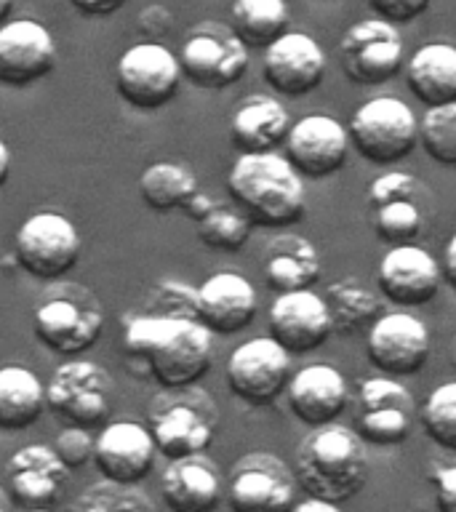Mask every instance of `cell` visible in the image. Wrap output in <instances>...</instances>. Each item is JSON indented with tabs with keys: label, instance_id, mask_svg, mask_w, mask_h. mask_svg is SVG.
I'll return each mask as SVG.
<instances>
[{
	"label": "cell",
	"instance_id": "cell-1",
	"mask_svg": "<svg viewBox=\"0 0 456 512\" xmlns=\"http://www.w3.org/2000/svg\"><path fill=\"white\" fill-rule=\"evenodd\" d=\"M123 342L128 355L147 363L163 390L198 384L214 358V334L184 312L136 315L128 320Z\"/></svg>",
	"mask_w": 456,
	"mask_h": 512
},
{
	"label": "cell",
	"instance_id": "cell-2",
	"mask_svg": "<svg viewBox=\"0 0 456 512\" xmlns=\"http://www.w3.org/2000/svg\"><path fill=\"white\" fill-rule=\"evenodd\" d=\"M296 483L315 499L342 504L368 480V448L352 427L323 424L296 448Z\"/></svg>",
	"mask_w": 456,
	"mask_h": 512
},
{
	"label": "cell",
	"instance_id": "cell-3",
	"mask_svg": "<svg viewBox=\"0 0 456 512\" xmlns=\"http://www.w3.org/2000/svg\"><path fill=\"white\" fill-rule=\"evenodd\" d=\"M235 206L259 227H288L304 214V182L278 152L240 155L227 174Z\"/></svg>",
	"mask_w": 456,
	"mask_h": 512
},
{
	"label": "cell",
	"instance_id": "cell-4",
	"mask_svg": "<svg viewBox=\"0 0 456 512\" xmlns=\"http://www.w3.org/2000/svg\"><path fill=\"white\" fill-rule=\"evenodd\" d=\"M219 411L214 398L195 384L163 390L152 398L150 435L171 462L203 454L216 435Z\"/></svg>",
	"mask_w": 456,
	"mask_h": 512
},
{
	"label": "cell",
	"instance_id": "cell-5",
	"mask_svg": "<svg viewBox=\"0 0 456 512\" xmlns=\"http://www.w3.org/2000/svg\"><path fill=\"white\" fill-rule=\"evenodd\" d=\"M32 328L40 342L56 355H80L91 350L102 336V302L91 288L56 280L32 315Z\"/></svg>",
	"mask_w": 456,
	"mask_h": 512
},
{
	"label": "cell",
	"instance_id": "cell-6",
	"mask_svg": "<svg viewBox=\"0 0 456 512\" xmlns=\"http://www.w3.org/2000/svg\"><path fill=\"white\" fill-rule=\"evenodd\" d=\"M347 134L360 158L376 166H392L411 155L419 142V123L406 102L395 96H376L355 110Z\"/></svg>",
	"mask_w": 456,
	"mask_h": 512
},
{
	"label": "cell",
	"instance_id": "cell-7",
	"mask_svg": "<svg viewBox=\"0 0 456 512\" xmlns=\"http://www.w3.org/2000/svg\"><path fill=\"white\" fill-rule=\"evenodd\" d=\"M112 376L99 363L70 360L56 368L46 384V408L70 427H102L112 414Z\"/></svg>",
	"mask_w": 456,
	"mask_h": 512
},
{
	"label": "cell",
	"instance_id": "cell-8",
	"mask_svg": "<svg viewBox=\"0 0 456 512\" xmlns=\"http://www.w3.org/2000/svg\"><path fill=\"white\" fill-rule=\"evenodd\" d=\"M14 256L27 275L43 283H56L78 264L80 235L67 216L40 211L16 230Z\"/></svg>",
	"mask_w": 456,
	"mask_h": 512
},
{
	"label": "cell",
	"instance_id": "cell-9",
	"mask_svg": "<svg viewBox=\"0 0 456 512\" xmlns=\"http://www.w3.org/2000/svg\"><path fill=\"white\" fill-rule=\"evenodd\" d=\"M115 83L123 102L134 110L152 112L174 99L182 83V67L166 46L147 40L123 51L115 67Z\"/></svg>",
	"mask_w": 456,
	"mask_h": 512
},
{
	"label": "cell",
	"instance_id": "cell-10",
	"mask_svg": "<svg viewBox=\"0 0 456 512\" xmlns=\"http://www.w3.org/2000/svg\"><path fill=\"white\" fill-rule=\"evenodd\" d=\"M368 214L374 235L392 246L414 243L424 232L427 211L422 206V184L406 171H390L368 184Z\"/></svg>",
	"mask_w": 456,
	"mask_h": 512
},
{
	"label": "cell",
	"instance_id": "cell-11",
	"mask_svg": "<svg viewBox=\"0 0 456 512\" xmlns=\"http://www.w3.org/2000/svg\"><path fill=\"white\" fill-rule=\"evenodd\" d=\"M339 59L344 78L355 86H382L403 67V38L395 24L363 19L342 35Z\"/></svg>",
	"mask_w": 456,
	"mask_h": 512
},
{
	"label": "cell",
	"instance_id": "cell-12",
	"mask_svg": "<svg viewBox=\"0 0 456 512\" xmlns=\"http://www.w3.org/2000/svg\"><path fill=\"white\" fill-rule=\"evenodd\" d=\"M227 502L232 512H291L296 504V475L283 459L264 451L232 464Z\"/></svg>",
	"mask_w": 456,
	"mask_h": 512
},
{
	"label": "cell",
	"instance_id": "cell-13",
	"mask_svg": "<svg viewBox=\"0 0 456 512\" xmlns=\"http://www.w3.org/2000/svg\"><path fill=\"white\" fill-rule=\"evenodd\" d=\"M182 78L203 91H222L235 86L248 72V48L232 30L222 27H198L184 38L179 56Z\"/></svg>",
	"mask_w": 456,
	"mask_h": 512
},
{
	"label": "cell",
	"instance_id": "cell-14",
	"mask_svg": "<svg viewBox=\"0 0 456 512\" xmlns=\"http://www.w3.org/2000/svg\"><path fill=\"white\" fill-rule=\"evenodd\" d=\"M288 368L291 355L272 336H256L232 350L227 360V384L243 403L264 406L286 390Z\"/></svg>",
	"mask_w": 456,
	"mask_h": 512
},
{
	"label": "cell",
	"instance_id": "cell-15",
	"mask_svg": "<svg viewBox=\"0 0 456 512\" xmlns=\"http://www.w3.org/2000/svg\"><path fill=\"white\" fill-rule=\"evenodd\" d=\"M358 406L355 432L366 446H398L411 435L416 403L411 392L390 376H371L360 382Z\"/></svg>",
	"mask_w": 456,
	"mask_h": 512
},
{
	"label": "cell",
	"instance_id": "cell-16",
	"mask_svg": "<svg viewBox=\"0 0 456 512\" xmlns=\"http://www.w3.org/2000/svg\"><path fill=\"white\" fill-rule=\"evenodd\" d=\"M366 352L382 374L411 376L430 358V331L411 312H387L368 331Z\"/></svg>",
	"mask_w": 456,
	"mask_h": 512
},
{
	"label": "cell",
	"instance_id": "cell-17",
	"mask_svg": "<svg viewBox=\"0 0 456 512\" xmlns=\"http://www.w3.org/2000/svg\"><path fill=\"white\" fill-rule=\"evenodd\" d=\"M350 152V134L328 115H307L286 136V160L299 176L326 179L344 166Z\"/></svg>",
	"mask_w": 456,
	"mask_h": 512
},
{
	"label": "cell",
	"instance_id": "cell-18",
	"mask_svg": "<svg viewBox=\"0 0 456 512\" xmlns=\"http://www.w3.org/2000/svg\"><path fill=\"white\" fill-rule=\"evenodd\" d=\"M56 64L51 32L35 19H14L0 27V86L27 88Z\"/></svg>",
	"mask_w": 456,
	"mask_h": 512
},
{
	"label": "cell",
	"instance_id": "cell-19",
	"mask_svg": "<svg viewBox=\"0 0 456 512\" xmlns=\"http://www.w3.org/2000/svg\"><path fill=\"white\" fill-rule=\"evenodd\" d=\"M376 280L390 302L400 307H422L438 296L443 270L427 248L406 243V246H392L382 256Z\"/></svg>",
	"mask_w": 456,
	"mask_h": 512
},
{
	"label": "cell",
	"instance_id": "cell-20",
	"mask_svg": "<svg viewBox=\"0 0 456 512\" xmlns=\"http://www.w3.org/2000/svg\"><path fill=\"white\" fill-rule=\"evenodd\" d=\"M155 440L139 422L107 424L94 443V464L104 480L120 486H136L152 472L155 464Z\"/></svg>",
	"mask_w": 456,
	"mask_h": 512
},
{
	"label": "cell",
	"instance_id": "cell-21",
	"mask_svg": "<svg viewBox=\"0 0 456 512\" xmlns=\"http://www.w3.org/2000/svg\"><path fill=\"white\" fill-rule=\"evenodd\" d=\"M264 80L283 96H304L315 91L326 75V54L318 40L304 32H286L264 48Z\"/></svg>",
	"mask_w": 456,
	"mask_h": 512
},
{
	"label": "cell",
	"instance_id": "cell-22",
	"mask_svg": "<svg viewBox=\"0 0 456 512\" xmlns=\"http://www.w3.org/2000/svg\"><path fill=\"white\" fill-rule=\"evenodd\" d=\"M270 336L291 355L318 350L334 334L326 299L315 291H291L278 294L270 307Z\"/></svg>",
	"mask_w": 456,
	"mask_h": 512
},
{
	"label": "cell",
	"instance_id": "cell-23",
	"mask_svg": "<svg viewBox=\"0 0 456 512\" xmlns=\"http://www.w3.org/2000/svg\"><path fill=\"white\" fill-rule=\"evenodd\" d=\"M256 291L238 272H216L195 291V318L211 334H235L256 318Z\"/></svg>",
	"mask_w": 456,
	"mask_h": 512
},
{
	"label": "cell",
	"instance_id": "cell-24",
	"mask_svg": "<svg viewBox=\"0 0 456 512\" xmlns=\"http://www.w3.org/2000/svg\"><path fill=\"white\" fill-rule=\"evenodd\" d=\"M8 488L16 502L30 510H46L62 494L64 483L70 480V470L56 456L54 446L30 443L19 448L6 467Z\"/></svg>",
	"mask_w": 456,
	"mask_h": 512
},
{
	"label": "cell",
	"instance_id": "cell-25",
	"mask_svg": "<svg viewBox=\"0 0 456 512\" xmlns=\"http://www.w3.org/2000/svg\"><path fill=\"white\" fill-rule=\"evenodd\" d=\"M286 390L291 414L312 430L336 422V416L342 414L350 400V387L342 371L326 363L302 368L288 379Z\"/></svg>",
	"mask_w": 456,
	"mask_h": 512
},
{
	"label": "cell",
	"instance_id": "cell-26",
	"mask_svg": "<svg viewBox=\"0 0 456 512\" xmlns=\"http://www.w3.org/2000/svg\"><path fill=\"white\" fill-rule=\"evenodd\" d=\"M160 494L171 512H211L222 502V478L203 454L187 456L163 472Z\"/></svg>",
	"mask_w": 456,
	"mask_h": 512
},
{
	"label": "cell",
	"instance_id": "cell-27",
	"mask_svg": "<svg viewBox=\"0 0 456 512\" xmlns=\"http://www.w3.org/2000/svg\"><path fill=\"white\" fill-rule=\"evenodd\" d=\"M291 131V115L272 96H248L238 104L232 115L230 134L240 155H262L272 152L280 142H286Z\"/></svg>",
	"mask_w": 456,
	"mask_h": 512
},
{
	"label": "cell",
	"instance_id": "cell-28",
	"mask_svg": "<svg viewBox=\"0 0 456 512\" xmlns=\"http://www.w3.org/2000/svg\"><path fill=\"white\" fill-rule=\"evenodd\" d=\"M320 278V254L302 235H278L264 248V280L272 291H307Z\"/></svg>",
	"mask_w": 456,
	"mask_h": 512
},
{
	"label": "cell",
	"instance_id": "cell-29",
	"mask_svg": "<svg viewBox=\"0 0 456 512\" xmlns=\"http://www.w3.org/2000/svg\"><path fill=\"white\" fill-rule=\"evenodd\" d=\"M406 83L424 107L456 102V46L427 43L406 64Z\"/></svg>",
	"mask_w": 456,
	"mask_h": 512
},
{
	"label": "cell",
	"instance_id": "cell-30",
	"mask_svg": "<svg viewBox=\"0 0 456 512\" xmlns=\"http://www.w3.org/2000/svg\"><path fill=\"white\" fill-rule=\"evenodd\" d=\"M46 408V387L30 368L0 366V430L22 432Z\"/></svg>",
	"mask_w": 456,
	"mask_h": 512
},
{
	"label": "cell",
	"instance_id": "cell-31",
	"mask_svg": "<svg viewBox=\"0 0 456 512\" xmlns=\"http://www.w3.org/2000/svg\"><path fill=\"white\" fill-rule=\"evenodd\" d=\"M198 192V176L182 163H171V160L152 163L139 176V195L158 214H168V211H176V208L187 211V206Z\"/></svg>",
	"mask_w": 456,
	"mask_h": 512
},
{
	"label": "cell",
	"instance_id": "cell-32",
	"mask_svg": "<svg viewBox=\"0 0 456 512\" xmlns=\"http://www.w3.org/2000/svg\"><path fill=\"white\" fill-rule=\"evenodd\" d=\"M286 0H235L230 11L232 35L246 48H270L286 35Z\"/></svg>",
	"mask_w": 456,
	"mask_h": 512
},
{
	"label": "cell",
	"instance_id": "cell-33",
	"mask_svg": "<svg viewBox=\"0 0 456 512\" xmlns=\"http://www.w3.org/2000/svg\"><path fill=\"white\" fill-rule=\"evenodd\" d=\"M323 299H326L334 334H355L366 323H374V318L382 310L374 291L355 275H344V278L334 280Z\"/></svg>",
	"mask_w": 456,
	"mask_h": 512
},
{
	"label": "cell",
	"instance_id": "cell-34",
	"mask_svg": "<svg viewBox=\"0 0 456 512\" xmlns=\"http://www.w3.org/2000/svg\"><path fill=\"white\" fill-rule=\"evenodd\" d=\"M195 224H198V238L208 248H216V251H238V248H243L248 235H251V227H254L238 206L232 208L224 206V203H214L211 211L200 216Z\"/></svg>",
	"mask_w": 456,
	"mask_h": 512
},
{
	"label": "cell",
	"instance_id": "cell-35",
	"mask_svg": "<svg viewBox=\"0 0 456 512\" xmlns=\"http://www.w3.org/2000/svg\"><path fill=\"white\" fill-rule=\"evenodd\" d=\"M70 512H158L155 504L136 491L134 486H120V483H94L72 502Z\"/></svg>",
	"mask_w": 456,
	"mask_h": 512
},
{
	"label": "cell",
	"instance_id": "cell-36",
	"mask_svg": "<svg viewBox=\"0 0 456 512\" xmlns=\"http://www.w3.org/2000/svg\"><path fill=\"white\" fill-rule=\"evenodd\" d=\"M419 144L440 166H456V102L424 112Z\"/></svg>",
	"mask_w": 456,
	"mask_h": 512
},
{
	"label": "cell",
	"instance_id": "cell-37",
	"mask_svg": "<svg viewBox=\"0 0 456 512\" xmlns=\"http://www.w3.org/2000/svg\"><path fill=\"white\" fill-rule=\"evenodd\" d=\"M422 427L432 443L456 451V382L440 384L422 406Z\"/></svg>",
	"mask_w": 456,
	"mask_h": 512
},
{
	"label": "cell",
	"instance_id": "cell-38",
	"mask_svg": "<svg viewBox=\"0 0 456 512\" xmlns=\"http://www.w3.org/2000/svg\"><path fill=\"white\" fill-rule=\"evenodd\" d=\"M94 443L91 438V430H83V427H64L59 435H56L54 451L56 456L62 459L67 470H80L86 467L88 462H94Z\"/></svg>",
	"mask_w": 456,
	"mask_h": 512
},
{
	"label": "cell",
	"instance_id": "cell-39",
	"mask_svg": "<svg viewBox=\"0 0 456 512\" xmlns=\"http://www.w3.org/2000/svg\"><path fill=\"white\" fill-rule=\"evenodd\" d=\"M368 6L374 8L376 19L390 24H411L416 16H422L430 6V0H368Z\"/></svg>",
	"mask_w": 456,
	"mask_h": 512
},
{
	"label": "cell",
	"instance_id": "cell-40",
	"mask_svg": "<svg viewBox=\"0 0 456 512\" xmlns=\"http://www.w3.org/2000/svg\"><path fill=\"white\" fill-rule=\"evenodd\" d=\"M435 504L438 512H456V464L435 475Z\"/></svg>",
	"mask_w": 456,
	"mask_h": 512
},
{
	"label": "cell",
	"instance_id": "cell-41",
	"mask_svg": "<svg viewBox=\"0 0 456 512\" xmlns=\"http://www.w3.org/2000/svg\"><path fill=\"white\" fill-rule=\"evenodd\" d=\"M70 3L86 16H110L126 6V0H70Z\"/></svg>",
	"mask_w": 456,
	"mask_h": 512
},
{
	"label": "cell",
	"instance_id": "cell-42",
	"mask_svg": "<svg viewBox=\"0 0 456 512\" xmlns=\"http://www.w3.org/2000/svg\"><path fill=\"white\" fill-rule=\"evenodd\" d=\"M440 270H443V280H448V286L456 291V232L454 238L448 240L446 254H443V267Z\"/></svg>",
	"mask_w": 456,
	"mask_h": 512
},
{
	"label": "cell",
	"instance_id": "cell-43",
	"mask_svg": "<svg viewBox=\"0 0 456 512\" xmlns=\"http://www.w3.org/2000/svg\"><path fill=\"white\" fill-rule=\"evenodd\" d=\"M291 512H342V510H339V504L310 496V499H304V502L294 504V510Z\"/></svg>",
	"mask_w": 456,
	"mask_h": 512
},
{
	"label": "cell",
	"instance_id": "cell-44",
	"mask_svg": "<svg viewBox=\"0 0 456 512\" xmlns=\"http://www.w3.org/2000/svg\"><path fill=\"white\" fill-rule=\"evenodd\" d=\"M8 174H11V152H8V144L0 139V187L8 182Z\"/></svg>",
	"mask_w": 456,
	"mask_h": 512
},
{
	"label": "cell",
	"instance_id": "cell-45",
	"mask_svg": "<svg viewBox=\"0 0 456 512\" xmlns=\"http://www.w3.org/2000/svg\"><path fill=\"white\" fill-rule=\"evenodd\" d=\"M11 8H14V0H0V27L8 22V14H11Z\"/></svg>",
	"mask_w": 456,
	"mask_h": 512
},
{
	"label": "cell",
	"instance_id": "cell-46",
	"mask_svg": "<svg viewBox=\"0 0 456 512\" xmlns=\"http://www.w3.org/2000/svg\"><path fill=\"white\" fill-rule=\"evenodd\" d=\"M451 363H454V368H456V334H454V339H451Z\"/></svg>",
	"mask_w": 456,
	"mask_h": 512
},
{
	"label": "cell",
	"instance_id": "cell-47",
	"mask_svg": "<svg viewBox=\"0 0 456 512\" xmlns=\"http://www.w3.org/2000/svg\"><path fill=\"white\" fill-rule=\"evenodd\" d=\"M0 512H8V507H6V502H3V494H0Z\"/></svg>",
	"mask_w": 456,
	"mask_h": 512
},
{
	"label": "cell",
	"instance_id": "cell-48",
	"mask_svg": "<svg viewBox=\"0 0 456 512\" xmlns=\"http://www.w3.org/2000/svg\"><path fill=\"white\" fill-rule=\"evenodd\" d=\"M27 512H51V510H48V507H46V510H27Z\"/></svg>",
	"mask_w": 456,
	"mask_h": 512
}]
</instances>
